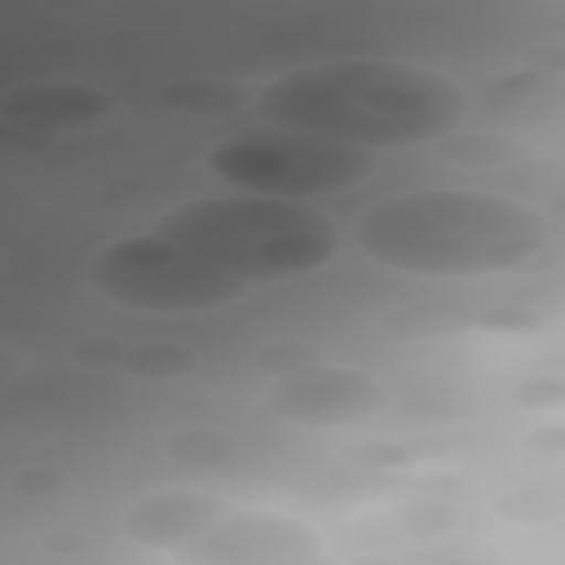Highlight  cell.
<instances>
[{
    "mask_svg": "<svg viewBox=\"0 0 565 565\" xmlns=\"http://www.w3.org/2000/svg\"><path fill=\"white\" fill-rule=\"evenodd\" d=\"M260 128L340 141L353 150H397L446 141L472 110L459 79L402 57H327L252 88Z\"/></svg>",
    "mask_w": 565,
    "mask_h": 565,
    "instance_id": "cell-1",
    "label": "cell"
},
{
    "mask_svg": "<svg viewBox=\"0 0 565 565\" xmlns=\"http://www.w3.org/2000/svg\"><path fill=\"white\" fill-rule=\"evenodd\" d=\"M150 230L243 287L309 278L327 269L344 243V230L322 207L238 190L194 194L168 207Z\"/></svg>",
    "mask_w": 565,
    "mask_h": 565,
    "instance_id": "cell-3",
    "label": "cell"
},
{
    "mask_svg": "<svg viewBox=\"0 0 565 565\" xmlns=\"http://www.w3.org/2000/svg\"><path fill=\"white\" fill-rule=\"evenodd\" d=\"M163 450L177 459V463H190V468H216V463H230L238 441L225 433V428H212V424H190L181 433H172L163 441Z\"/></svg>",
    "mask_w": 565,
    "mask_h": 565,
    "instance_id": "cell-12",
    "label": "cell"
},
{
    "mask_svg": "<svg viewBox=\"0 0 565 565\" xmlns=\"http://www.w3.org/2000/svg\"><path fill=\"white\" fill-rule=\"evenodd\" d=\"M194 366H199L194 349L177 340H141V344H128L119 358V371L132 380H181Z\"/></svg>",
    "mask_w": 565,
    "mask_h": 565,
    "instance_id": "cell-11",
    "label": "cell"
},
{
    "mask_svg": "<svg viewBox=\"0 0 565 565\" xmlns=\"http://www.w3.org/2000/svg\"><path fill=\"white\" fill-rule=\"evenodd\" d=\"M230 503L221 494L203 490H154L124 508V534L150 552L177 556L185 543H194Z\"/></svg>",
    "mask_w": 565,
    "mask_h": 565,
    "instance_id": "cell-8",
    "label": "cell"
},
{
    "mask_svg": "<svg viewBox=\"0 0 565 565\" xmlns=\"http://www.w3.org/2000/svg\"><path fill=\"white\" fill-rule=\"evenodd\" d=\"M4 375H9V366H4V362H0V380H4Z\"/></svg>",
    "mask_w": 565,
    "mask_h": 565,
    "instance_id": "cell-16",
    "label": "cell"
},
{
    "mask_svg": "<svg viewBox=\"0 0 565 565\" xmlns=\"http://www.w3.org/2000/svg\"><path fill=\"white\" fill-rule=\"evenodd\" d=\"M9 486L18 494H57L66 486V472H57V468H18L9 477Z\"/></svg>",
    "mask_w": 565,
    "mask_h": 565,
    "instance_id": "cell-15",
    "label": "cell"
},
{
    "mask_svg": "<svg viewBox=\"0 0 565 565\" xmlns=\"http://www.w3.org/2000/svg\"><path fill=\"white\" fill-rule=\"evenodd\" d=\"M115 110V97L106 88L93 84H66V79H44V84H13L9 93H0V115L18 119L26 128H40L49 137L66 132V128H84L97 124Z\"/></svg>",
    "mask_w": 565,
    "mask_h": 565,
    "instance_id": "cell-9",
    "label": "cell"
},
{
    "mask_svg": "<svg viewBox=\"0 0 565 565\" xmlns=\"http://www.w3.org/2000/svg\"><path fill=\"white\" fill-rule=\"evenodd\" d=\"M172 565H335L322 534L278 508H225Z\"/></svg>",
    "mask_w": 565,
    "mask_h": 565,
    "instance_id": "cell-6",
    "label": "cell"
},
{
    "mask_svg": "<svg viewBox=\"0 0 565 565\" xmlns=\"http://www.w3.org/2000/svg\"><path fill=\"white\" fill-rule=\"evenodd\" d=\"M203 168L221 177L225 190H238V194L313 203L322 194H344L362 185L380 168V154L322 141V137L282 132V128H256V132L216 141L203 154Z\"/></svg>",
    "mask_w": 565,
    "mask_h": 565,
    "instance_id": "cell-4",
    "label": "cell"
},
{
    "mask_svg": "<svg viewBox=\"0 0 565 565\" xmlns=\"http://www.w3.org/2000/svg\"><path fill=\"white\" fill-rule=\"evenodd\" d=\"M159 102L177 115H194V119H212V115H230L238 106L252 102V88L238 79H221V75H185L159 88Z\"/></svg>",
    "mask_w": 565,
    "mask_h": 565,
    "instance_id": "cell-10",
    "label": "cell"
},
{
    "mask_svg": "<svg viewBox=\"0 0 565 565\" xmlns=\"http://www.w3.org/2000/svg\"><path fill=\"white\" fill-rule=\"evenodd\" d=\"M353 247L402 278L463 282L530 265L547 247V221L503 190L415 185L366 203L353 221Z\"/></svg>",
    "mask_w": 565,
    "mask_h": 565,
    "instance_id": "cell-2",
    "label": "cell"
},
{
    "mask_svg": "<svg viewBox=\"0 0 565 565\" xmlns=\"http://www.w3.org/2000/svg\"><path fill=\"white\" fill-rule=\"evenodd\" d=\"M384 402H388V388L380 384V375H371L366 366H353V362H335L327 353L274 375L265 388L269 415L287 419V424H305V428L358 424V419H371L375 411H384Z\"/></svg>",
    "mask_w": 565,
    "mask_h": 565,
    "instance_id": "cell-7",
    "label": "cell"
},
{
    "mask_svg": "<svg viewBox=\"0 0 565 565\" xmlns=\"http://www.w3.org/2000/svg\"><path fill=\"white\" fill-rule=\"evenodd\" d=\"M88 287L119 309L168 318L216 313L247 296L243 282L225 278L194 252L159 238L154 230L102 243V252L88 260Z\"/></svg>",
    "mask_w": 565,
    "mask_h": 565,
    "instance_id": "cell-5",
    "label": "cell"
},
{
    "mask_svg": "<svg viewBox=\"0 0 565 565\" xmlns=\"http://www.w3.org/2000/svg\"><path fill=\"white\" fill-rule=\"evenodd\" d=\"M124 349H128V340H106V335H93V340H79L75 349H71V358L79 362V366H106V371H119V358H124Z\"/></svg>",
    "mask_w": 565,
    "mask_h": 565,
    "instance_id": "cell-14",
    "label": "cell"
},
{
    "mask_svg": "<svg viewBox=\"0 0 565 565\" xmlns=\"http://www.w3.org/2000/svg\"><path fill=\"white\" fill-rule=\"evenodd\" d=\"M53 146H57V137H49V132H40V128H26V124L0 115V154H4V159H31V154H44V150H53Z\"/></svg>",
    "mask_w": 565,
    "mask_h": 565,
    "instance_id": "cell-13",
    "label": "cell"
}]
</instances>
